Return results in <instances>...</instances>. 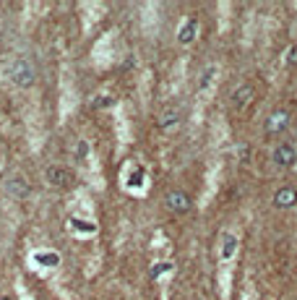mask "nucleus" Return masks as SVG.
Segmentation results:
<instances>
[{
    "mask_svg": "<svg viewBox=\"0 0 297 300\" xmlns=\"http://www.w3.org/2000/svg\"><path fill=\"white\" fill-rule=\"evenodd\" d=\"M297 196H295V191H279L277 193V204H292Z\"/></svg>",
    "mask_w": 297,
    "mask_h": 300,
    "instance_id": "nucleus-8",
    "label": "nucleus"
},
{
    "mask_svg": "<svg viewBox=\"0 0 297 300\" xmlns=\"http://www.w3.org/2000/svg\"><path fill=\"white\" fill-rule=\"evenodd\" d=\"M193 34H196V24H193V21H190V24L185 26V29H182V34H180V42H193Z\"/></svg>",
    "mask_w": 297,
    "mask_h": 300,
    "instance_id": "nucleus-7",
    "label": "nucleus"
},
{
    "mask_svg": "<svg viewBox=\"0 0 297 300\" xmlns=\"http://www.w3.org/2000/svg\"><path fill=\"white\" fill-rule=\"evenodd\" d=\"M170 206L175 209V212H185L188 209V199H185V193H170Z\"/></svg>",
    "mask_w": 297,
    "mask_h": 300,
    "instance_id": "nucleus-5",
    "label": "nucleus"
},
{
    "mask_svg": "<svg viewBox=\"0 0 297 300\" xmlns=\"http://www.w3.org/2000/svg\"><path fill=\"white\" fill-rule=\"evenodd\" d=\"M250 97H253V89H250V86H245V92H242V89H238V92H235V97H232L235 107H242V104H248L245 100H250Z\"/></svg>",
    "mask_w": 297,
    "mask_h": 300,
    "instance_id": "nucleus-6",
    "label": "nucleus"
},
{
    "mask_svg": "<svg viewBox=\"0 0 297 300\" xmlns=\"http://www.w3.org/2000/svg\"><path fill=\"white\" fill-rule=\"evenodd\" d=\"M295 160H297L295 146H289V144H279L277 149H274V162H277V164H295Z\"/></svg>",
    "mask_w": 297,
    "mask_h": 300,
    "instance_id": "nucleus-2",
    "label": "nucleus"
},
{
    "mask_svg": "<svg viewBox=\"0 0 297 300\" xmlns=\"http://www.w3.org/2000/svg\"><path fill=\"white\" fill-rule=\"evenodd\" d=\"M178 120H180V112L178 110H164L162 115H159V128H172Z\"/></svg>",
    "mask_w": 297,
    "mask_h": 300,
    "instance_id": "nucleus-4",
    "label": "nucleus"
},
{
    "mask_svg": "<svg viewBox=\"0 0 297 300\" xmlns=\"http://www.w3.org/2000/svg\"><path fill=\"white\" fill-rule=\"evenodd\" d=\"M11 76H13V81H16V86H29V84L34 81V71L29 68V65L24 63V60H19V63L13 65Z\"/></svg>",
    "mask_w": 297,
    "mask_h": 300,
    "instance_id": "nucleus-1",
    "label": "nucleus"
},
{
    "mask_svg": "<svg viewBox=\"0 0 297 300\" xmlns=\"http://www.w3.org/2000/svg\"><path fill=\"white\" fill-rule=\"evenodd\" d=\"M47 183L58 185V188H65V185L71 183V172L63 170V167H50L47 170Z\"/></svg>",
    "mask_w": 297,
    "mask_h": 300,
    "instance_id": "nucleus-3",
    "label": "nucleus"
},
{
    "mask_svg": "<svg viewBox=\"0 0 297 300\" xmlns=\"http://www.w3.org/2000/svg\"><path fill=\"white\" fill-rule=\"evenodd\" d=\"M287 60H289V63H297V47H292V52L287 55Z\"/></svg>",
    "mask_w": 297,
    "mask_h": 300,
    "instance_id": "nucleus-9",
    "label": "nucleus"
}]
</instances>
